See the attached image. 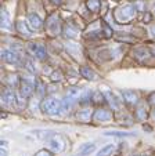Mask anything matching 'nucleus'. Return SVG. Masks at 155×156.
Returning a JSON list of instances; mask_svg holds the SVG:
<instances>
[{
  "label": "nucleus",
  "instance_id": "f257e3e1",
  "mask_svg": "<svg viewBox=\"0 0 155 156\" xmlns=\"http://www.w3.org/2000/svg\"><path fill=\"white\" fill-rule=\"evenodd\" d=\"M42 111L49 116H56L62 111V101L56 97H46L42 102Z\"/></svg>",
  "mask_w": 155,
  "mask_h": 156
},
{
  "label": "nucleus",
  "instance_id": "f03ea898",
  "mask_svg": "<svg viewBox=\"0 0 155 156\" xmlns=\"http://www.w3.org/2000/svg\"><path fill=\"white\" fill-rule=\"evenodd\" d=\"M36 82L33 80H29V79H22L20 83V88H21V95L24 98H28L33 91L36 90Z\"/></svg>",
  "mask_w": 155,
  "mask_h": 156
},
{
  "label": "nucleus",
  "instance_id": "7ed1b4c3",
  "mask_svg": "<svg viewBox=\"0 0 155 156\" xmlns=\"http://www.w3.org/2000/svg\"><path fill=\"white\" fill-rule=\"evenodd\" d=\"M49 148L56 153L62 152L65 149V140L61 136H53L49 140Z\"/></svg>",
  "mask_w": 155,
  "mask_h": 156
},
{
  "label": "nucleus",
  "instance_id": "20e7f679",
  "mask_svg": "<svg viewBox=\"0 0 155 156\" xmlns=\"http://www.w3.org/2000/svg\"><path fill=\"white\" fill-rule=\"evenodd\" d=\"M28 50L32 53V55L35 57V58L40 59V61H44V59L47 58L46 50H44V47L39 43H29L28 44Z\"/></svg>",
  "mask_w": 155,
  "mask_h": 156
},
{
  "label": "nucleus",
  "instance_id": "39448f33",
  "mask_svg": "<svg viewBox=\"0 0 155 156\" xmlns=\"http://www.w3.org/2000/svg\"><path fill=\"white\" fill-rule=\"evenodd\" d=\"M135 15H136V7H133V6H125L123 9H120L116 12V18L119 21H122V22L123 21L132 20Z\"/></svg>",
  "mask_w": 155,
  "mask_h": 156
},
{
  "label": "nucleus",
  "instance_id": "423d86ee",
  "mask_svg": "<svg viewBox=\"0 0 155 156\" xmlns=\"http://www.w3.org/2000/svg\"><path fill=\"white\" fill-rule=\"evenodd\" d=\"M15 29L20 35H22L24 37H31L33 35L32 33V28L28 22H24V21H17L15 22Z\"/></svg>",
  "mask_w": 155,
  "mask_h": 156
},
{
  "label": "nucleus",
  "instance_id": "0eeeda50",
  "mask_svg": "<svg viewBox=\"0 0 155 156\" xmlns=\"http://www.w3.org/2000/svg\"><path fill=\"white\" fill-rule=\"evenodd\" d=\"M122 97H123V101L130 106H136L138 104L137 93H135L133 90H125V91H122Z\"/></svg>",
  "mask_w": 155,
  "mask_h": 156
},
{
  "label": "nucleus",
  "instance_id": "6e6552de",
  "mask_svg": "<svg viewBox=\"0 0 155 156\" xmlns=\"http://www.w3.org/2000/svg\"><path fill=\"white\" fill-rule=\"evenodd\" d=\"M112 119V113L107 109H97L93 115L94 122H109Z\"/></svg>",
  "mask_w": 155,
  "mask_h": 156
},
{
  "label": "nucleus",
  "instance_id": "1a4fd4ad",
  "mask_svg": "<svg viewBox=\"0 0 155 156\" xmlns=\"http://www.w3.org/2000/svg\"><path fill=\"white\" fill-rule=\"evenodd\" d=\"M102 95H104V98L107 100V102L112 106V109H119L120 108L119 100L115 97V94L112 91H109V90H104V91H102Z\"/></svg>",
  "mask_w": 155,
  "mask_h": 156
},
{
  "label": "nucleus",
  "instance_id": "9d476101",
  "mask_svg": "<svg viewBox=\"0 0 155 156\" xmlns=\"http://www.w3.org/2000/svg\"><path fill=\"white\" fill-rule=\"evenodd\" d=\"M28 24L31 25V28H32V29L38 30V29H40V28L43 27V20H42L38 14L31 12V14H28Z\"/></svg>",
  "mask_w": 155,
  "mask_h": 156
},
{
  "label": "nucleus",
  "instance_id": "9b49d317",
  "mask_svg": "<svg viewBox=\"0 0 155 156\" xmlns=\"http://www.w3.org/2000/svg\"><path fill=\"white\" fill-rule=\"evenodd\" d=\"M2 58L6 62H9V64H18V62H20V55H18V53H15V51H13V50H3L2 51Z\"/></svg>",
  "mask_w": 155,
  "mask_h": 156
},
{
  "label": "nucleus",
  "instance_id": "f8f14e48",
  "mask_svg": "<svg viewBox=\"0 0 155 156\" xmlns=\"http://www.w3.org/2000/svg\"><path fill=\"white\" fill-rule=\"evenodd\" d=\"M46 28L50 32V35H57V32H60V24H58V21H57L56 15H51V17L49 18V21H47V24H46Z\"/></svg>",
  "mask_w": 155,
  "mask_h": 156
},
{
  "label": "nucleus",
  "instance_id": "ddd939ff",
  "mask_svg": "<svg viewBox=\"0 0 155 156\" xmlns=\"http://www.w3.org/2000/svg\"><path fill=\"white\" fill-rule=\"evenodd\" d=\"M2 98H3L4 105H9V106L15 105V95H14V91H13L11 88H4Z\"/></svg>",
  "mask_w": 155,
  "mask_h": 156
},
{
  "label": "nucleus",
  "instance_id": "4468645a",
  "mask_svg": "<svg viewBox=\"0 0 155 156\" xmlns=\"http://www.w3.org/2000/svg\"><path fill=\"white\" fill-rule=\"evenodd\" d=\"M93 115L94 113L91 112L90 109H83V111H79V112L76 113V118L79 122H83V123H87L93 119Z\"/></svg>",
  "mask_w": 155,
  "mask_h": 156
},
{
  "label": "nucleus",
  "instance_id": "2eb2a0df",
  "mask_svg": "<svg viewBox=\"0 0 155 156\" xmlns=\"http://www.w3.org/2000/svg\"><path fill=\"white\" fill-rule=\"evenodd\" d=\"M80 75H82L85 79L87 80H91V82H94V80H97V75L96 72H93L89 66H82L80 68Z\"/></svg>",
  "mask_w": 155,
  "mask_h": 156
},
{
  "label": "nucleus",
  "instance_id": "dca6fc26",
  "mask_svg": "<svg viewBox=\"0 0 155 156\" xmlns=\"http://www.w3.org/2000/svg\"><path fill=\"white\" fill-rule=\"evenodd\" d=\"M0 18H2V29L9 30L10 27H11V22H10V17L7 14L6 10H2V14H0Z\"/></svg>",
  "mask_w": 155,
  "mask_h": 156
},
{
  "label": "nucleus",
  "instance_id": "f3484780",
  "mask_svg": "<svg viewBox=\"0 0 155 156\" xmlns=\"http://www.w3.org/2000/svg\"><path fill=\"white\" fill-rule=\"evenodd\" d=\"M104 136L116 137V138H125V137H135V134H133V133H125V131H105Z\"/></svg>",
  "mask_w": 155,
  "mask_h": 156
},
{
  "label": "nucleus",
  "instance_id": "a211bd4d",
  "mask_svg": "<svg viewBox=\"0 0 155 156\" xmlns=\"http://www.w3.org/2000/svg\"><path fill=\"white\" fill-rule=\"evenodd\" d=\"M80 95H82V91H80V88H78V87H71V88H68L67 97L69 98V100L75 101V100H78V98H80Z\"/></svg>",
  "mask_w": 155,
  "mask_h": 156
},
{
  "label": "nucleus",
  "instance_id": "6ab92c4d",
  "mask_svg": "<svg viewBox=\"0 0 155 156\" xmlns=\"http://www.w3.org/2000/svg\"><path fill=\"white\" fill-rule=\"evenodd\" d=\"M136 118H137L138 120H141V122L147 119L146 106H144L143 104H137V106H136Z\"/></svg>",
  "mask_w": 155,
  "mask_h": 156
},
{
  "label": "nucleus",
  "instance_id": "aec40b11",
  "mask_svg": "<svg viewBox=\"0 0 155 156\" xmlns=\"http://www.w3.org/2000/svg\"><path fill=\"white\" fill-rule=\"evenodd\" d=\"M94 149H96V144H85L79 149V156H87V155H90V153L94 152Z\"/></svg>",
  "mask_w": 155,
  "mask_h": 156
},
{
  "label": "nucleus",
  "instance_id": "412c9836",
  "mask_svg": "<svg viewBox=\"0 0 155 156\" xmlns=\"http://www.w3.org/2000/svg\"><path fill=\"white\" fill-rule=\"evenodd\" d=\"M114 149H115L114 144H108V145H105V147H102L101 149L97 152V156H109V155H112V151Z\"/></svg>",
  "mask_w": 155,
  "mask_h": 156
},
{
  "label": "nucleus",
  "instance_id": "4be33fe9",
  "mask_svg": "<svg viewBox=\"0 0 155 156\" xmlns=\"http://www.w3.org/2000/svg\"><path fill=\"white\" fill-rule=\"evenodd\" d=\"M33 134H35L36 137H39V138H42V140H49L50 137L54 136L53 131H44V130H36V131H33Z\"/></svg>",
  "mask_w": 155,
  "mask_h": 156
},
{
  "label": "nucleus",
  "instance_id": "5701e85b",
  "mask_svg": "<svg viewBox=\"0 0 155 156\" xmlns=\"http://www.w3.org/2000/svg\"><path fill=\"white\" fill-rule=\"evenodd\" d=\"M100 6H101V3H100L98 0H87V7L90 9V11H93V12L98 11Z\"/></svg>",
  "mask_w": 155,
  "mask_h": 156
},
{
  "label": "nucleus",
  "instance_id": "b1692460",
  "mask_svg": "<svg viewBox=\"0 0 155 156\" xmlns=\"http://www.w3.org/2000/svg\"><path fill=\"white\" fill-rule=\"evenodd\" d=\"M9 155V149H7V141L0 142V156H7Z\"/></svg>",
  "mask_w": 155,
  "mask_h": 156
},
{
  "label": "nucleus",
  "instance_id": "393cba45",
  "mask_svg": "<svg viewBox=\"0 0 155 156\" xmlns=\"http://www.w3.org/2000/svg\"><path fill=\"white\" fill-rule=\"evenodd\" d=\"M33 156H54V155L50 152V151H47V149H40V151H38Z\"/></svg>",
  "mask_w": 155,
  "mask_h": 156
},
{
  "label": "nucleus",
  "instance_id": "a878e982",
  "mask_svg": "<svg viewBox=\"0 0 155 156\" xmlns=\"http://www.w3.org/2000/svg\"><path fill=\"white\" fill-rule=\"evenodd\" d=\"M62 77H61V73H60V72H54L53 75H51V80H53V82H56V80H61Z\"/></svg>",
  "mask_w": 155,
  "mask_h": 156
},
{
  "label": "nucleus",
  "instance_id": "bb28decb",
  "mask_svg": "<svg viewBox=\"0 0 155 156\" xmlns=\"http://www.w3.org/2000/svg\"><path fill=\"white\" fill-rule=\"evenodd\" d=\"M148 100H149V104L155 106V93H152V94L149 95V98H148Z\"/></svg>",
  "mask_w": 155,
  "mask_h": 156
},
{
  "label": "nucleus",
  "instance_id": "cd10ccee",
  "mask_svg": "<svg viewBox=\"0 0 155 156\" xmlns=\"http://www.w3.org/2000/svg\"><path fill=\"white\" fill-rule=\"evenodd\" d=\"M151 118L155 120V109H154V111H152V112H151Z\"/></svg>",
  "mask_w": 155,
  "mask_h": 156
},
{
  "label": "nucleus",
  "instance_id": "c85d7f7f",
  "mask_svg": "<svg viewBox=\"0 0 155 156\" xmlns=\"http://www.w3.org/2000/svg\"><path fill=\"white\" fill-rule=\"evenodd\" d=\"M152 51H154V54H155V48H154V50H152Z\"/></svg>",
  "mask_w": 155,
  "mask_h": 156
}]
</instances>
